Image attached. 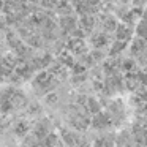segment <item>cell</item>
<instances>
[{"label":"cell","instance_id":"obj_1","mask_svg":"<svg viewBox=\"0 0 147 147\" xmlns=\"http://www.w3.org/2000/svg\"><path fill=\"white\" fill-rule=\"evenodd\" d=\"M92 125L96 128V130H103V128L109 127V117L103 114H96V117H93Z\"/></svg>","mask_w":147,"mask_h":147},{"label":"cell","instance_id":"obj_2","mask_svg":"<svg viewBox=\"0 0 147 147\" xmlns=\"http://www.w3.org/2000/svg\"><path fill=\"white\" fill-rule=\"evenodd\" d=\"M87 109H89L90 112H93V114H98V112H100L98 101L93 100V98H87Z\"/></svg>","mask_w":147,"mask_h":147},{"label":"cell","instance_id":"obj_3","mask_svg":"<svg viewBox=\"0 0 147 147\" xmlns=\"http://www.w3.org/2000/svg\"><path fill=\"white\" fill-rule=\"evenodd\" d=\"M26 130H27V125L24 123V122H19L18 123V127H16V134H26Z\"/></svg>","mask_w":147,"mask_h":147}]
</instances>
